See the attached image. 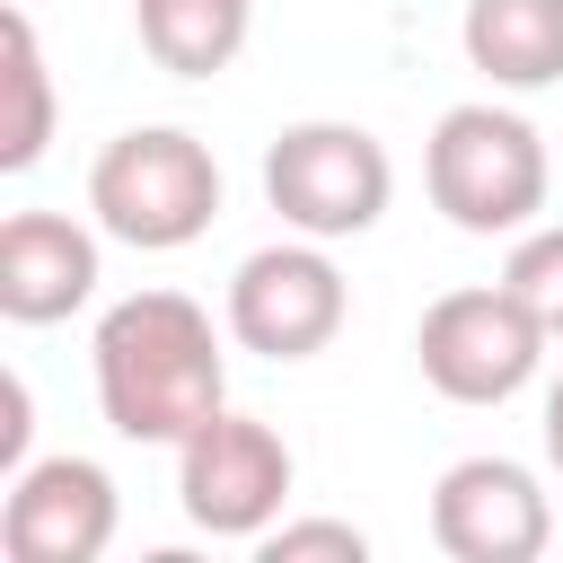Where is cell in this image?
Here are the masks:
<instances>
[{
  "instance_id": "obj_10",
  "label": "cell",
  "mask_w": 563,
  "mask_h": 563,
  "mask_svg": "<svg viewBox=\"0 0 563 563\" xmlns=\"http://www.w3.org/2000/svg\"><path fill=\"white\" fill-rule=\"evenodd\" d=\"M97 238L70 211H9L0 220V317L9 325H62L97 299Z\"/></svg>"
},
{
  "instance_id": "obj_1",
  "label": "cell",
  "mask_w": 563,
  "mask_h": 563,
  "mask_svg": "<svg viewBox=\"0 0 563 563\" xmlns=\"http://www.w3.org/2000/svg\"><path fill=\"white\" fill-rule=\"evenodd\" d=\"M97 369V413L132 449H176L229 405V361L211 334V308L185 290H132L97 317L88 343Z\"/></svg>"
},
{
  "instance_id": "obj_15",
  "label": "cell",
  "mask_w": 563,
  "mask_h": 563,
  "mask_svg": "<svg viewBox=\"0 0 563 563\" xmlns=\"http://www.w3.org/2000/svg\"><path fill=\"white\" fill-rule=\"evenodd\" d=\"M255 554L264 563H369V537L352 519H273Z\"/></svg>"
},
{
  "instance_id": "obj_4",
  "label": "cell",
  "mask_w": 563,
  "mask_h": 563,
  "mask_svg": "<svg viewBox=\"0 0 563 563\" xmlns=\"http://www.w3.org/2000/svg\"><path fill=\"white\" fill-rule=\"evenodd\" d=\"M387 194H396V158L378 132L361 123H282L273 150H264V202L282 211V229L299 238H361L387 220Z\"/></svg>"
},
{
  "instance_id": "obj_5",
  "label": "cell",
  "mask_w": 563,
  "mask_h": 563,
  "mask_svg": "<svg viewBox=\"0 0 563 563\" xmlns=\"http://www.w3.org/2000/svg\"><path fill=\"white\" fill-rule=\"evenodd\" d=\"M545 325L537 308L510 290V282H466V290H440L413 325V361L422 378L449 396V405H510L537 361H545Z\"/></svg>"
},
{
  "instance_id": "obj_9",
  "label": "cell",
  "mask_w": 563,
  "mask_h": 563,
  "mask_svg": "<svg viewBox=\"0 0 563 563\" xmlns=\"http://www.w3.org/2000/svg\"><path fill=\"white\" fill-rule=\"evenodd\" d=\"M114 475L97 457H26L0 501V554L9 563H97L114 545Z\"/></svg>"
},
{
  "instance_id": "obj_7",
  "label": "cell",
  "mask_w": 563,
  "mask_h": 563,
  "mask_svg": "<svg viewBox=\"0 0 563 563\" xmlns=\"http://www.w3.org/2000/svg\"><path fill=\"white\" fill-rule=\"evenodd\" d=\"M290 440L273 431V422H255V413H211L202 431H185L176 440V510L202 528V537H238V545H255L273 519H282V501H290Z\"/></svg>"
},
{
  "instance_id": "obj_12",
  "label": "cell",
  "mask_w": 563,
  "mask_h": 563,
  "mask_svg": "<svg viewBox=\"0 0 563 563\" xmlns=\"http://www.w3.org/2000/svg\"><path fill=\"white\" fill-rule=\"evenodd\" d=\"M132 35L167 79H220L255 35V0H132Z\"/></svg>"
},
{
  "instance_id": "obj_8",
  "label": "cell",
  "mask_w": 563,
  "mask_h": 563,
  "mask_svg": "<svg viewBox=\"0 0 563 563\" xmlns=\"http://www.w3.org/2000/svg\"><path fill=\"white\" fill-rule=\"evenodd\" d=\"M554 537V501L537 484V466L519 457H457L431 484V545L449 563H537Z\"/></svg>"
},
{
  "instance_id": "obj_13",
  "label": "cell",
  "mask_w": 563,
  "mask_h": 563,
  "mask_svg": "<svg viewBox=\"0 0 563 563\" xmlns=\"http://www.w3.org/2000/svg\"><path fill=\"white\" fill-rule=\"evenodd\" d=\"M0 79H9V114H0V167L26 176L53 141V70H44V44H35V18L9 9L0 18Z\"/></svg>"
},
{
  "instance_id": "obj_16",
  "label": "cell",
  "mask_w": 563,
  "mask_h": 563,
  "mask_svg": "<svg viewBox=\"0 0 563 563\" xmlns=\"http://www.w3.org/2000/svg\"><path fill=\"white\" fill-rule=\"evenodd\" d=\"M26 431H35V405H26V378L9 369V378H0V475L26 466Z\"/></svg>"
},
{
  "instance_id": "obj_6",
  "label": "cell",
  "mask_w": 563,
  "mask_h": 563,
  "mask_svg": "<svg viewBox=\"0 0 563 563\" xmlns=\"http://www.w3.org/2000/svg\"><path fill=\"white\" fill-rule=\"evenodd\" d=\"M352 317V282L343 264L325 255V238H273L255 246L238 273H229V299H220V325L238 352H264V361H317Z\"/></svg>"
},
{
  "instance_id": "obj_2",
  "label": "cell",
  "mask_w": 563,
  "mask_h": 563,
  "mask_svg": "<svg viewBox=\"0 0 563 563\" xmlns=\"http://www.w3.org/2000/svg\"><path fill=\"white\" fill-rule=\"evenodd\" d=\"M422 185H431V211L449 229H466V238H519V229H537L545 185H554L545 132L528 114L493 106V97H466V106H449L431 123Z\"/></svg>"
},
{
  "instance_id": "obj_3",
  "label": "cell",
  "mask_w": 563,
  "mask_h": 563,
  "mask_svg": "<svg viewBox=\"0 0 563 563\" xmlns=\"http://www.w3.org/2000/svg\"><path fill=\"white\" fill-rule=\"evenodd\" d=\"M88 220L114 246L176 255L220 220V158L185 123H132L88 167Z\"/></svg>"
},
{
  "instance_id": "obj_14",
  "label": "cell",
  "mask_w": 563,
  "mask_h": 563,
  "mask_svg": "<svg viewBox=\"0 0 563 563\" xmlns=\"http://www.w3.org/2000/svg\"><path fill=\"white\" fill-rule=\"evenodd\" d=\"M501 282L537 308V325H545V334H563V220H554V229H519V246H510Z\"/></svg>"
},
{
  "instance_id": "obj_17",
  "label": "cell",
  "mask_w": 563,
  "mask_h": 563,
  "mask_svg": "<svg viewBox=\"0 0 563 563\" xmlns=\"http://www.w3.org/2000/svg\"><path fill=\"white\" fill-rule=\"evenodd\" d=\"M537 431H545V466L563 475V378L545 387V422H537Z\"/></svg>"
},
{
  "instance_id": "obj_11",
  "label": "cell",
  "mask_w": 563,
  "mask_h": 563,
  "mask_svg": "<svg viewBox=\"0 0 563 563\" xmlns=\"http://www.w3.org/2000/svg\"><path fill=\"white\" fill-rule=\"evenodd\" d=\"M466 62L493 88H554L563 79V0H466L457 18Z\"/></svg>"
}]
</instances>
